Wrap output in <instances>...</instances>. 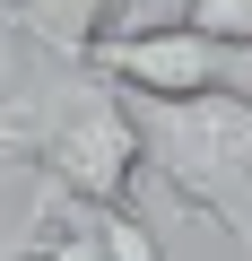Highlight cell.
Segmentation results:
<instances>
[{"mask_svg":"<svg viewBox=\"0 0 252 261\" xmlns=\"http://www.w3.org/2000/svg\"><path fill=\"white\" fill-rule=\"evenodd\" d=\"M0 157L26 166V113H18V96H0Z\"/></svg>","mask_w":252,"mask_h":261,"instance_id":"8992f818","label":"cell"},{"mask_svg":"<svg viewBox=\"0 0 252 261\" xmlns=\"http://www.w3.org/2000/svg\"><path fill=\"white\" fill-rule=\"evenodd\" d=\"M113 27V0H9V35L26 61H78Z\"/></svg>","mask_w":252,"mask_h":261,"instance_id":"277c9868","label":"cell"},{"mask_svg":"<svg viewBox=\"0 0 252 261\" xmlns=\"http://www.w3.org/2000/svg\"><path fill=\"white\" fill-rule=\"evenodd\" d=\"M18 113H26V166L44 174V192L96 200V209L139 192L131 105H122V87H104L87 61H44V79L18 87Z\"/></svg>","mask_w":252,"mask_h":261,"instance_id":"7a4b0ae2","label":"cell"},{"mask_svg":"<svg viewBox=\"0 0 252 261\" xmlns=\"http://www.w3.org/2000/svg\"><path fill=\"white\" fill-rule=\"evenodd\" d=\"M122 18H139V0H113V27H122Z\"/></svg>","mask_w":252,"mask_h":261,"instance_id":"52a82bcc","label":"cell"},{"mask_svg":"<svg viewBox=\"0 0 252 261\" xmlns=\"http://www.w3.org/2000/svg\"><path fill=\"white\" fill-rule=\"evenodd\" d=\"M139 130V166L200 218H217L252 261V87L217 96H122Z\"/></svg>","mask_w":252,"mask_h":261,"instance_id":"6da1fadb","label":"cell"},{"mask_svg":"<svg viewBox=\"0 0 252 261\" xmlns=\"http://www.w3.org/2000/svg\"><path fill=\"white\" fill-rule=\"evenodd\" d=\"M0 166H9V157H0Z\"/></svg>","mask_w":252,"mask_h":261,"instance_id":"ba28073f","label":"cell"},{"mask_svg":"<svg viewBox=\"0 0 252 261\" xmlns=\"http://www.w3.org/2000/svg\"><path fill=\"white\" fill-rule=\"evenodd\" d=\"M174 27H191V35L217 44V53H252V0H183Z\"/></svg>","mask_w":252,"mask_h":261,"instance_id":"5b68a950","label":"cell"},{"mask_svg":"<svg viewBox=\"0 0 252 261\" xmlns=\"http://www.w3.org/2000/svg\"><path fill=\"white\" fill-rule=\"evenodd\" d=\"M78 61L122 96H217V87H235L226 53L200 44L191 27H104Z\"/></svg>","mask_w":252,"mask_h":261,"instance_id":"3957f363","label":"cell"}]
</instances>
